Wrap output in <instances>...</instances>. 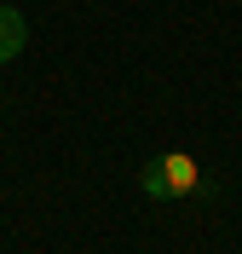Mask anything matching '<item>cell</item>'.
I'll list each match as a JSON object with an SVG mask.
<instances>
[{
    "label": "cell",
    "instance_id": "obj_1",
    "mask_svg": "<svg viewBox=\"0 0 242 254\" xmlns=\"http://www.w3.org/2000/svg\"><path fill=\"white\" fill-rule=\"evenodd\" d=\"M139 185H145V196H156V202H167V196H196V190H202V162H196L191 150H161V156L145 162Z\"/></svg>",
    "mask_w": 242,
    "mask_h": 254
},
{
    "label": "cell",
    "instance_id": "obj_2",
    "mask_svg": "<svg viewBox=\"0 0 242 254\" xmlns=\"http://www.w3.org/2000/svg\"><path fill=\"white\" fill-rule=\"evenodd\" d=\"M23 47H29V23H23V12H17V6H0V64L17 58Z\"/></svg>",
    "mask_w": 242,
    "mask_h": 254
}]
</instances>
